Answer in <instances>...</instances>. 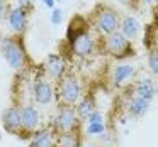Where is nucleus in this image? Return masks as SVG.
Segmentation results:
<instances>
[{
    "label": "nucleus",
    "mask_w": 158,
    "mask_h": 147,
    "mask_svg": "<svg viewBox=\"0 0 158 147\" xmlns=\"http://www.w3.org/2000/svg\"><path fill=\"white\" fill-rule=\"evenodd\" d=\"M148 64H150V69L155 73V75H158V51H153L150 54V58H148Z\"/></svg>",
    "instance_id": "nucleus-22"
},
{
    "label": "nucleus",
    "mask_w": 158,
    "mask_h": 147,
    "mask_svg": "<svg viewBox=\"0 0 158 147\" xmlns=\"http://www.w3.org/2000/svg\"><path fill=\"white\" fill-rule=\"evenodd\" d=\"M80 129V118L75 112V106L60 105L55 118H53V130L56 133L60 132H72Z\"/></svg>",
    "instance_id": "nucleus-3"
},
{
    "label": "nucleus",
    "mask_w": 158,
    "mask_h": 147,
    "mask_svg": "<svg viewBox=\"0 0 158 147\" xmlns=\"http://www.w3.org/2000/svg\"><path fill=\"white\" fill-rule=\"evenodd\" d=\"M9 24H10V29L17 34L26 31L27 27V12L22 7H15L9 12Z\"/></svg>",
    "instance_id": "nucleus-12"
},
{
    "label": "nucleus",
    "mask_w": 158,
    "mask_h": 147,
    "mask_svg": "<svg viewBox=\"0 0 158 147\" xmlns=\"http://www.w3.org/2000/svg\"><path fill=\"white\" fill-rule=\"evenodd\" d=\"M32 95H34V102L39 105H49L55 98V90H53L51 83H48L46 79L38 78L34 83V90H32Z\"/></svg>",
    "instance_id": "nucleus-8"
},
{
    "label": "nucleus",
    "mask_w": 158,
    "mask_h": 147,
    "mask_svg": "<svg viewBox=\"0 0 158 147\" xmlns=\"http://www.w3.org/2000/svg\"><path fill=\"white\" fill-rule=\"evenodd\" d=\"M119 2H123V4H126V5H129L131 2H133V0H119Z\"/></svg>",
    "instance_id": "nucleus-27"
},
{
    "label": "nucleus",
    "mask_w": 158,
    "mask_h": 147,
    "mask_svg": "<svg viewBox=\"0 0 158 147\" xmlns=\"http://www.w3.org/2000/svg\"><path fill=\"white\" fill-rule=\"evenodd\" d=\"M43 4H44V7H48L49 10H53L55 9V4H56V0H41Z\"/></svg>",
    "instance_id": "nucleus-24"
},
{
    "label": "nucleus",
    "mask_w": 158,
    "mask_h": 147,
    "mask_svg": "<svg viewBox=\"0 0 158 147\" xmlns=\"http://www.w3.org/2000/svg\"><path fill=\"white\" fill-rule=\"evenodd\" d=\"M58 96L61 105H70L75 106L78 100L82 98V86L77 76L73 75H65L58 81Z\"/></svg>",
    "instance_id": "nucleus-2"
},
{
    "label": "nucleus",
    "mask_w": 158,
    "mask_h": 147,
    "mask_svg": "<svg viewBox=\"0 0 158 147\" xmlns=\"http://www.w3.org/2000/svg\"><path fill=\"white\" fill-rule=\"evenodd\" d=\"M106 132V123L99 122V123H87V133L89 135H100Z\"/></svg>",
    "instance_id": "nucleus-20"
},
{
    "label": "nucleus",
    "mask_w": 158,
    "mask_h": 147,
    "mask_svg": "<svg viewBox=\"0 0 158 147\" xmlns=\"http://www.w3.org/2000/svg\"><path fill=\"white\" fill-rule=\"evenodd\" d=\"M2 123H4V129L10 133H19L22 130V122H21V110L19 106L12 105L7 106L2 113Z\"/></svg>",
    "instance_id": "nucleus-6"
},
{
    "label": "nucleus",
    "mask_w": 158,
    "mask_h": 147,
    "mask_svg": "<svg viewBox=\"0 0 158 147\" xmlns=\"http://www.w3.org/2000/svg\"><path fill=\"white\" fill-rule=\"evenodd\" d=\"M2 41H4V39H2V34H0V48H2Z\"/></svg>",
    "instance_id": "nucleus-29"
},
{
    "label": "nucleus",
    "mask_w": 158,
    "mask_h": 147,
    "mask_svg": "<svg viewBox=\"0 0 158 147\" xmlns=\"http://www.w3.org/2000/svg\"><path fill=\"white\" fill-rule=\"evenodd\" d=\"M99 122H104V117H102V113H99V112L95 110V112H94L92 115L89 117L87 123H99Z\"/></svg>",
    "instance_id": "nucleus-23"
},
{
    "label": "nucleus",
    "mask_w": 158,
    "mask_h": 147,
    "mask_svg": "<svg viewBox=\"0 0 158 147\" xmlns=\"http://www.w3.org/2000/svg\"><path fill=\"white\" fill-rule=\"evenodd\" d=\"M144 2H146V4H153L155 0H144Z\"/></svg>",
    "instance_id": "nucleus-28"
},
{
    "label": "nucleus",
    "mask_w": 158,
    "mask_h": 147,
    "mask_svg": "<svg viewBox=\"0 0 158 147\" xmlns=\"http://www.w3.org/2000/svg\"><path fill=\"white\" fill-rule=\"evenodd\" d=\"M63 22V10L58 7H55L51 10V24L53 25H60Z\"/></svg>",
    "instance_id": "nucleus-21"
},
{
    "label": "nucleus",
    "mask_w": 158,
    "mask_h": 147,
    "mask_svg": "<svg viewBox=\"0 0 158 147\" xmlns=\"http://www.w3.org/2000/svg\"><path fill=\"white\" fill-rule=\"evenodd\" d=\"M133 76H134V68L131 64H119L114 69V83L116 85H123Z\"/></svg>",
    "instance_id": "nucleus-17"
},
{
    "label": "nucleus",
    "mask_w": 158,
    "mask_h": 147,
    "mask_svg": "<svg viewBox=\"0 0 158 147\" xmlns=\"http://www.w3.org/2000/svg\"><path fill=\"white\" fill-rule=\"evenodd\" d=\"M94 46H95V42H94L92 36H90L89 32H85V34L78 36V37L75 39V42L72 44V51H73V54L78 56V58H89L94 52Z\"/></svg>",
    "instance_id": "nucleus-11"
},
{
    "label": "nucleus",
    "mask_w": 158,
    "mask_h": 147,
    "mask_svg": "<svg viewBox=\"0 0 158 147\" xmlns=\"http://www.w3.org/2000/svg\"><path fill=\"white\" fill-rule=\"evenodd\" d=\"M2 54L12 69H22L26 66V51L19 37H5L2 41Z\"/></svg>",
    "instance_id": "nucleus-1"
},
{
    "label": "nucleus",
    "mask_w": 158,
    "mask_h": 147,
    "mask_svg": "<svg viewBox=\"0 0 158 147\" xmlns=\"http://www.w3.org/2000/svg\"><path fill=\"white\" fill-rule=\"evenodd\" d=\"M155 93H156V90H155V85L150 78H143L136 83V96H141V98L150 102L155 96Z\"/></svg>",
    "instance_id": "nucleus-16"
},
{
    "label": "nucleus",
    "mask_w": 158,
    "mask_h": 147,
    "mask_svg": "<svg viewBox=\"0 0 158 147\" xmlns=\"http://www.w3.org/2000/svg\"><path fill=\"white\" fill-rule=\"evenodd\" d=\"M148 108H150V102L141 96H134L129 102V113L133 117H143L148 112Z\"/></svg>",
    "instance_id": "nucleus-18"
},
{
    "label": "nucleus",
    "mask_w": 158,
    "mask_h": 147,
    "mask_svg": "<svg viewBox=\"0 0 158 147\" xmlns=\"http://www.w3.org/2000/svg\"><path fill=\"white\" fill-rule=\"evenodd\" d=\"M5 10H7V4H5V0H0V17L5 14Z\"/></svg>",
    "instance_id": "nucleus-26"
},
{
    "label": "nucleus",
    "mask_w": 158,
    "mask_h": 147,
    "mask_svg": "<svg viewBox=\"0 0 158 147\" xmlns=\"http://www.w3.org/2000/svg\"><path fill=\"white\" fill-rule=\"evenodd\" d=\"M121 32H123L127 39L136 37L138 32H139V22H138L134 17H126L123 22H121Z\"/></svg>",
    "instance_id": "nucleus-19"
},
{
    "label": "nucleus",
    "mask_w": 158,
    "mask_h": 147,
    "mask_svg": "<svg viewBox=\"0 0 158 147\" xmlns=\"http://www.w3.org/2000/svg\"><path fill=\"white\" fill-rule=\"evenodd\" d=\"M19 110H21L22 130H26V132H34L38 129L39 122H41V115H39L38 108L32 105H22V106H19Z\"/></svg>",
    "instance_id": "nucleus-7"
},
{
    "label": "nucleus",
    "mask_w": 158,
    "mask_h": 147,
    "mask_svg": "<svg viewBox=\"0 0 158 147\" xmlns=\"http://www.w3.org/2000/svg\"><path fill=\"white\" fill-rule=\"evenodd\" d=\"M85 32H89L85 19L80 17V15H75V17L70 21L68 27H66V42L72 46L73 42H75V39L78 37V36L85 34Z\"/></svg>",
    "instance_id": "nucleus-13"
},
{
    "label": "nucleus",
    "mask_w": 158,
    "mask_h": 147,
    "mask_svg": "<svg viewBox=\"0 0 158 147\" xmlns=\"http://www.w3.org/2000/svg\"><path fill=\"white\" fill-rule=\"evenodd\" d=\"M56 2H60V0H56Z\"/></svg>",
    "instance_id": "nucleus-30"
},
{
    "label": "nucleus",
    "mask_w": 158,
    "mask_h": 147,
    "mask_svg": "<svg viewBox=\"0 0 158 147\" xmlns=\"http://www.w3.org/2000/svg\"><path fill=\"white\" fill-rule=\"evenodd\" d=\"M55 130L51 129H41L34 130L31 133V142L29 147H55L56 144V135Z\"/></svg>",
    "instance_id": "nucleus-10"
},
{
    "label": "nucleus",
    "mask_w": 158,
    "mask_h": 147,
    "mask_svg": "<svg viewBox=\"0 0 158 147\" xmlns=\"http://www.w3.org/2000/svg\"><path fill=\"white\" fill-rule=\"evenodd\" d=\"M106 46H107V51H109L110 54L116 56V58H121V59L134 54V49H133V46H131L129 39L119 31L110 34L109 37L106 39Z\"/></svg>",
    "instance_id": "nucleus-4"
},
{
    "label": "nucleus",
    "mask_w": 158,
    "mask_h": 147,
    "mask_svg": "<svg viewBox=\"0 0 158 147\" xmlns=\"http://www.w3.org/2000/svg\"><path fill=\"white\" fill-rule=\"evenodd\" d=\"M17 2H19V7H22V9H27L32 4V0H17Z\"/></svg>",
    "instance_id": "nucleus-25"
},
{
    "label": "nucleus",
    "mask_w": 158,
    "mask_h": 147,
    "mask_svg": "<svg viewBox=\"0 0 158 147\" xmlns=\"http://www.w3.org/2000/svg\"><path fill=\"white\" fill-rule=\"evenodd\" d=\"M82 139H80L78 130H72V132H60L56 135V144L55 147H80Z\"/></svg>",
    "instance_id": "nucleus-14"
},
{
    "label": "nucleus",
    "mask_w": 158,
    "mask_h": 147,
    "mask_svg": "<svg viewBox=\"0 0 158 147\" xmlns=\"http://www.w3.org/2000/svg\"><path fill=\"white\" fill-rule=\"evenodd\" d=\"M75 112L80 120H89V117L95 112V102H94V98L90 95L80 98L78 103L75 105Z\"/></svg>",
    "instance_id": "nucleus-15"
},
{
    "label": "nucleus",
    "mask_w": 158,
    "mask_h": 147,
    "mask_svg": "<svg viewBox=\"0 0 158 147\" xmlns=\"http://www.w3.org/2000/svg\"><path fill=\"white\" fill-rule=\"evenodd\" d=\"M97 29L102 34L110 36L114 32H117V29L121 27V21H119V14L114 9H102L100 12H97V19H95Z\"/></svg>",
    "instance_id": "nucleus-5"
},
{
    "label": "nucleus",
    "mask_w": 158,
    "mask_h": 147,
    "mask_svg": "<svg viewBox=\"0 0 158 147\" xmlns=\"http://www.w3.org/2000/svg\"><path fill=\"white\" fill-rule=\"evenodd\" d=\"M44 68H46V73H48L49 78L58 79V81L66 75V61L60 54L48 56V61H46Z\"/></svg>",
    "instance_id": "nucleus-9"
}]
</instances>
